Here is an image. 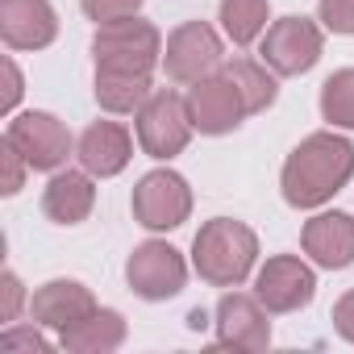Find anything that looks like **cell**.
<instances>
[{
  "instance_id": "6da1fadb",
  "label": "cell",
  "mask_w": 354,
  "mask_h": 354,
  "mask_svg": "<svg viewBox=\"0 0 354 354\" xmlns=\"http://www.w3.org/2000/svg\"><path fill=\"white\" fill-rule=\"evenodd\" d=\"M354 180V142L337 129L308 133L283 162L279 188L292 209H321Z\"/></svg>"
},
{
  "instance_id": "7a4b0ae2",
  "label": "cell",
  "mask_w": 354,
  "mask_h": 354,
  "mask_svg": "<svg viewBox=\"0 0 354 354\" xmlns=\"http://www.w3.org/2000/svg\"><path fill=\"white\" fill-rule=\"evenodd\" d=\"M259 259V238L250 225L230 221V217H213L201 225L196 242H192V267L205 283L213 288H238L246 283V275L254 271Z\"/></svg>"
},
{
  "instance_id": "3957f363",
  "label": "cell",
  "mask_w": 354,
  "mask_h": 354,
  "mask_svg": "<svg viewBox=\"0 0 354 354\" xmlns=\"http://www.w3.org/2000/svg\"><path fill=\"white\" fill-rule=\"evenodd\" d=\"M92 55H96V71L150 75L162 63V34L150 21H138V17L109 21V26H96Z\"/></svg>"
},
{
  "instance_id": "277c9868",
  "label": "cell",
  "mask_w": 354,
  "mask_h": 354,
  "mask_svg": "<svg viewBox=\"0 0 354 354\" xmlns=\"http://www.w3.org/2000/svg\"><path fill=\"white\" fill-rule=\"evenodd\" d=\"M192 217V188L180 171L158 167L146 171L138 188H133V221L150 234H167V230H180Z\"/></svg>"
},
{
  "instance_id": "5b68a950",
  "label": "cell",
  "mask_w": 354,
  "mask_h": 354,
  "mask_svg": "<svg viewBox=\"0 0 354 354\" xmlns=\"http://www.w3.org/2000/svg\"><path fill=\"white\" fill-rule=\"evenodd\" d=\"M138 117V146L150 158H175L184 154V146L192 142V117H188V100L171 88H154L150 100L133 113Z\"/></svg>"
},
{
  "instance_id": "8992f818",
  "label": "cell",
  "mask_w": 354,
  "mask_h": 354,
  "mask_svg": "<svg viewBox=\"0 0 354 354\" xmlns=\"http://www.w3.org/2000/svg\"><path fill=\"white\" fill-rule=\"evenodd\" d=\"M321 50H325V38H321V26L308 21V17H279L275 26H267L263 34V63L275 71V75H304L321 63Z\"/></svg>"
},
{
  "instance_id": "52a82bcc",
  "label": "cell",
  "mask_w": 354,
  "mask_h": 354,
  "mask_svg": "<svg viewBox=\"0 0 354 354\" xmlns=\"http://www.w3.org/2000/svg\"><path fill=\"white\" fill-rule=\"evenodd\" d=\"M221 38L209 21H184L180 30H171L167 50H162V67L167 80L175 84H196L213 71H221Z\"/></svg>"
},
{
  "instance_id": "ba28073f",
  "label": "cell",
  "mask_w": 354,
  "mask_h": 354,
  "mask_svg": "<svg viewBox=\"0 0 354 354\" xmlns=\"http://www.w3.org/2000/svg\"><path fill=\"white\" fill-rule=\"evenodd\" d=\"M125 279L142 300H171L188 283V263L171 242H142L125 263Z\"/></svg>"
},
{
  "instance_id": "9c48e42d",
  "label": "cell",
  "mask_w": 354,
  "mask_h": 354,
  "mask_svg": "<svg viewBox=\"0 0 354 354\" xmlns=\"http://www.w3.org/2000/svg\"><path fill=\"white\" fill-rule=\"evenodd\" d=\"M5 142L17 146V154H21L34 171H59V167L67 162V154H71V133H67V125H63L55 113H38V109L13 117L9 129H5Z\"/></svg>"
},
{
  "instance_id": "30bf717a",
  "label": "cell",
  "mask_w": 354,
  "mask_h": 354,
  "mask_svg": "<svg viewBox=\"0 0 354 354\" xmlns=\"http://www.w3.org/2000/svg\"><path fill=\"white\" fill-rule=\"evenodd\" d=\"M254 296L263 300L267 313H296L317 296V275L304 259L296 254H275L259 267L254 275Z\"/></svg>"
},
{
  "instance_id": "8fae6325",
  "label": "cell",
  "mask_w": 354,
  "mask_h": 354,
  "mask_svg": "<svg viewBox=\"0 0 354 354\" xmlns=\"http://www.w3.org/2000/svg\"><path fill=\"white\" fill-rule=\"evenodd\" d=\"M184 100H188L192 125H196L201 133H209V138H221V133L238 129L242 117H246V104H242V96H238V88L230 84L225 71H213V75L196 80Z\"/></svg>"
},
{
  "instance_id": "7c38bea8",
  "label": "cell",
  "mask_w": 354,
  "mask_h": 354,
  "mask_svg": "<svg viewBox=\"0 0 354 354\" xmlns=\"http://www.w3.org/2000/svg\"><path fill=\"white\" fill-rule=\"evenodd\" d=\"M217 342L234 350H267L271 346V321L259 296L246 292H225L217 304Z\"/></svg>"
},
{
  "instance_id": "4fadbf2b",
  "label": "cell",
  "mask_w": 354,
  "mask_h": 354,
  "mask_svg": "<svg viewBox=\"0 0 354 354\" xmlns=\"http://www.w3.org/2000/svg\"><path fill=\"white\" fill-rule=\"evenodd\" d=\"M0 38L9 50H42L59 38L50 0H0Z\"/></svg>"
},
{
  "instance_id": "5bb4252c",
  "label": "cell",
  "mask_w": 354,
  "mask_h": 354,
  "mask_svg": "<svg viewBox=\"0 0 354 354\" xmlns=\"http://www.w3.org/2000/svg\"><path fill=\"white\" fill-rule=\"evenodd\" d=\"M80 167L88 175H96V180H113V175H121L133 158V138L121 121H92L84 133H80Z\"/></svg>"
},
{
  "instance_id": "9a60e30c",
  "label": "cell",
  "mask_w": 354,
  "mask_h": 354,
  "mask_svg": "<svg viewBox=\"0 0 354 354\" xmlns=\"http://www.w3.org/2000/svg\"><path fill=\"white\" fill-rule=\"evenodd\" d=\"M300 246L325 271L350 267L354 263V217L350 213H317L313 221H304Z\"/></svg>"
},
{
  "instance_id": "2e32d148",
  "label": "cell",
  "mask_w": 354,
  "mask_h": 354,
  "mask_svg": "<svg viewBox=\"0 0 354 354\" xmlns=\"http://www.w3.org/2000/svg\"><path fill=\"white\" fill-rule=\"evenodd\" d=\"M92 308H96V296H92V288H84L80 279H50V283H42V288L34 292V300H30L34 321H38L42 329H55V333L71 329V325L84 321Z\"/></svg>"
},
{
  "instance_id": "e0dca14e",
  "label": "cell",
  "mask_w": 354,
  "mask_h": 354,
  "mask_svg": "<svg viewBox=\"0 0 354 354\" xmlns=\"http://www.w3.org/2000/svg\"><path fill=\"white\" fill-rule=\"evenodd\" d=\"M92 180H96V175H88V171H55L46 192H42V213L55 225H80V221H88L92 205H96Z\"/></svg>"
},
{
  "instance_id": "ac0fdd59",
  "label": "cell",
  "mask_w": 354,
  "mask_h": 354,
  "mask_svg": "<svg viewBox=\"0 0 354 354\" xmlns=\"http://www.w3.org/2000/svg\"><path fill=\"white\" fill-rule=\"evenodd\" d=\"M125 342V317L117 308H92L84 321L59 333V346L71 354H109Z\"/></svg>"
},
{
  "instance_id": "d6986e66",
  "label": "cell",
  "mask_w": 354,
  "mask_h": 354,
  "mask_svg": "<svg viewBox=\"0 0 354 354\" xmlns=\"http://www.w3.org/2000/svg\"><path fill=\"white\" fill-rule=\"evenodd\" d=\"M221 71H225L230 84L238 88L246 113H263V109L275 104L279 84H275V71H271L267 63H254V59H230V63H221Z\"/></svg>"
},
{
  "instance_id": "ffe728a7",
  "label": "cell",
  "mask_w": 354,
  "mask_h": 354,
  "mask_svg": "<svg viewBox=\"0 0 354 354\" xmlns=\"http://www.w3.org/2000/svg\"><path fill=\"white\" fill-rule=\"evenodd\" d=\"M150 75H125V71H96V104L104 113H138L150 100Z\"/></svg>"
},
{
  "instance_id": "44dd1931",
  "label": "cell",
  "mask_w": 354,
  "mask_h": 354,
  "mask_svg": "<svg viewBox=\"0 0 354 354\" xmlns=\"http://www.w3.org/2000/svg\"><path fill=\"white\" fill-rule=\"evenodd\" d=\"M267 0H221V30L234 46H250L267 30Z\"/></svg>"
},
{
  "instance_id": "7402d4cb",
  "label": "cell",
  "mask_w": 354,
  "mask_h": 354,
  "mask_svg": "<svg viewBox=\"0 0 354 354\" xmlns=\"http://www.w3.org/2000/svg\"><path fill=\"white\" fill-rule=\"evenodd\" d=\"M321 117L329 129H354V67H342L321 84Z\"/></svg>"
},
{
  "instance_id": "603a6c76",
  "label": "cell",
  "mask_w": 354,
  "mask_h": 354,
  "mask_svg": "<svg viewBox=\"0 0 354 354\" xmlns=\"http://www.w3.org/2000/svg\"><path fill=\"white\" fill-rule=\"evenodd\" d=\"M80 9L88 21L96 26H109V21H125V17H138L142 0H80Z\"/></svg>"
},
{
  "instance_id": "cb8c5ba5",
  "label": "cell",
  "mask_w": 354,
  "mask_h": 354,
  "mask_svg": "<svg viewBox=\"0 0 354 354\" xmlns=\"http://www.w3.org/2000/svg\"><path fill=\"white\" fill-rule=\"evenodd\" d=\"M317 13L329 34H346V38L354 34V0H321Z\"/></svg>"
},
{
  "instance_id": "d4e9b609",
  "label": "cell",
  "mask_w": 354,
  "mask_h": 354,
  "mask_svg": "<svg viewBox=\"0 0 354 354\" xmlns=\"http://www.w3.org/2000/svg\"><path fill=\"white\" fill-rule=\"evenodd\" d=\"M0 162H5V184H0V192H5V196H17L21 184H26L30 162H26V158L17 154V146H9V142H0Z\"/></svg>"
},
{
  "instance_id": "484cf974",
  "label": "cell",
  "mask_w": 354,
  "mask_h": 354,
  "mask_svg": "<svg viewBox=\"0 0 354 354\" xmlns=\"http://www.w3.org/2000/svg\"><path fill=\"white\" fill-rule=\"evenodd\" d=\"M21 304H26V288L13 271H5V279H0V321L13 325L21 317Z\"/></svg>"
},
{
  "instance_id": "4316f807",
  "label": "cell",
  "mask_w": 354,
  "mask_h": 354,
  "mask_svg": "<svg viewBox=\"0 0 354 354\" xmlns=\"http://www.w3.org/2000/svg\"><path fill=\"white\" fill-rule=\"evenodd\" d=\"M0 346H5V350H46V337H42V325H38V321H34L30 329H21V325L13 321V325H5Z\"/></svg>"
},
{
  "instance_id": "83f0119b",
  "label": "cell",
  "mask_w": 354,
  "mask_h": 354,
  "mask_svg": "<svg viewBox=\"0 0 354 354\" xmlns=\"http://www.w3.org/2000/svg\"><path fill=\"white\" fill-rule=\"evenodd\" d=\"M333 329H337V337L354 342V288L337 296V304H333Z\"/></svg>"
},
{
  "instance_id": "f1b7e54d",
  "label": "cell",
  "mask_w": 354,
  "mask_h": 354,
  "mask_svg": "<svg viewBox=\"0 0 354 354\" xmlns=\"http://www.w3.org/2000/svg\"><path fill=\"white\" fill-rule=\"evenodd\" d=\"M21 71H17V63L13 59H5V96H0V109L5 113H13L17 109V100H21Z\"/></svg>"
}]
</instances>
